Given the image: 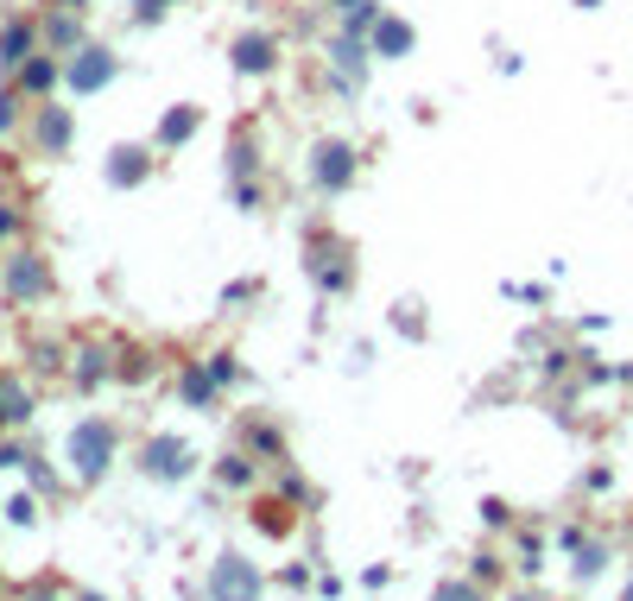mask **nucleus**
Listing matches in <instances>:
<instances>
[{
	"label": "nucleus",
	"mask_w": 633,
	"mask_h": 601,
	"mask_svg": "<svg viewBox=\"0 0 633 601\" xmlns=\"http://www.w3.org/2000/svg\"><path fill=\"white\" fill-rule=\"evenodd\" d=\"M108 450H114V430H108V425H83L70 437V456H76V469H83V476H101V469H108Z\"/></svg>",
	"instance_id": "nucleus-1"
},
{
	"label": "nucleus",
	"mask_w": 633,
	"mask_h": 601,
	"mask_svg": "<svg viewBox=\"0 0 633 601\" xmlns=\"http://www.w3.org/2000/svg\"><path fill=\"white\" fill-rule=\"evenodd\" d=\"M253 595H260V577H253L248 564L222 557V564H216V601H253Z\"/></svg>",
	"instance_id": "nucleus-2"
},
{
	"label": "nucleus",
	"mask_w": 633,
	"mask_h": 601,
	"mask_svg": "<svg viewBox=\"0 0 633 601\" xmlns=\"http://www.w3.org/2000/svg\"><path fill=\"white\" fill-rule=\"evenodd\" d=\"M108 76H114V57H108L101 45H83V51H76V64H70V89H101Z\"/></svg>",
	"instance_id": "nucleus-3"
},
{
	"label": "nucleus",
	"mask_w": 633,
	"mask_h": 601,
	"mask_svg": "<svg viewBox=\"0 0 633 601\" xmlns=\"http://www.w3.org/2000/svg\"><path fill=\"white\" fill-rule=\"evenodd\" d=\"M234 64H241V70H273V39H266V32H248V39H241V45H234Z\"/></svg>",
	"instance_id": "nucleus-4"
},
{
	"label": "nucleus",
	"mask_w": 633,
	"mask_h": 601,
	"mask_svg": "<svg viewBox=\"0 0 633 601\" xmlns=\"http://www.w3.org/2000/svg\"><path fill=\"white\" fill-rule=\"evenodd\" d=\"M349 172H354V152L349 146H324V152H317V177H324L329 190H336V184H349Z\"/></svg>",
	"instance_id": "nucleus-5"
},
{
	"label": "nucleus",
	"mask_w": 633,
	"mask_h": 601,
	"mask_svg": "<svg viewBox=\"0 0 633 601\" xmlns=\"http://www.w3.org/2000/svg\"><path fill=\"white\" fill-rule=\"evenodd\" d=\"M25 57H32V25H25V20H13L7 32H0V64L13 70V64H25Z\"/></svg>",
	"instance_id": "nucleus-6"
},
{
	"label": "nucleus",
	"mask_w": 633,
	"mask_h": 601,
	"mask_svg": "<svg viewBox=\"0 0 633 601\" xmlns=\"http://www.w3.org/2000/svg\"><path fill=\"white\" fill-rule=\"evenodd\" d=\"M374 51H380V57L412 51V25H405V20H374Z\"/></svg>",
	"instance_id": "nucleus-7"
},
{
	"label": "nucleus",
	"mask_w": 633,
	"mask_h": 601,
	"mask_svg": "<svg viewBox=\"0 0 633 601\" xmlns=\"http://www.w3.org/2000/svg\"><path fill=\"white\" fill-rule=\"evenodd\" d=\"M39 140H45V152H64L70 146V114H64V108H45V114H39Z\"/></svg>",
	"instance_id": "nucleus-8"
},
{
	"label": "nucleus",
	"mask_w": 633,
	"mask_h": 601,
	"mask_svg": "<svg viewBox=\"0 0 633 601\" xmlns=\"http://www.w3.org/2000/svg\"><path fill=\"white\" fill-rule=\"evenodd\" d=\"M39 285H45V273H39V260H13V266H7V292H13V298H32Z\"/></svg>",
	"instance_id": "nucleus-9"
},
{
	"label": "nucleus",
	"mask_w": 633,
	"mask_h": 601,
	"mask_svg": "<svg viewBox=\"0 0 633 601\" xmlns=\"http://www.w3.org/2000/svg\"><path fill=\"white\" fill-rule=\"evenodd\" d=\"M146 469H152V476H177V469H184V444L159 437V444L146 450Z\"/></svg>",
	"instance_id": "nucleus-10"
},
{
	"label": "nucleus",
	"mask_w": 633,
	"mask_h": 601,
	"mask_svg": "<svg viewBox=\"0 0 633 601\" xmlns=\"http://www.w3.org/2000/svg\"><path fill=\"white\" fill-rule=\"evenodd\" d=\"M184 133H197V108H172V114L159 121V146H177Z\"/></svg>",
	"instance_id": "nucleus-11"
},
{
	"label": "nucleus",
	"mask_w": 633,
	"mask_h": 601,
	"mask_svg": "<svg viewBox=\"0 0 633 601\" xmlns=\"http://www.w3.org/2000/svg\"><path fill=\"white\" fill-rule=\"evenodd\" d=\"M20 76H25V89L39 96V89H51V83H57V64H51V57H25Z\"/></svg>",
	"instance_id": "nucleus-12"
},
{
	"label": "nucleus",
	"mask_w": 633,
	"mask_h": 601,
	"mask_svg": "<svg viewBox=\"0 0 633 601\" xmlns=\"http://www.w3.org/2000/svg\"><path fill=\"white\" fill-rule=\"evenodd\" d=\"M13 418H25V393L13 380H0V425H13Z\"/></svg>",
	"instance_id": "nucleus-13"
},
{
	"label": "nucleus",
	"mask_w": 633,
	"mask_h": 601,
	"mask_svg": "<svg viewBox=\"0 0 633 601\" xmlns=\"http://www.w3.org/2000/svg\"><path fill=\"white\" fill-rule=\"evenodd\" d=\"M140 172H146V159H140V152H114V172H108V177H114V184H133Z\"/></svg>",
	"instance_id": "nucleus-14"
},
{
	"label": "nucleus",
	"mask_w": 633,
	"mask_h": 601,
	"mask_svg": "<svg viewBox=\"0 0 633 601\" xmlns=\"http://www.w3.org/2000/svg\"><path fill=\"white\" fill-rule=\"evenodd\" d=\"M45 39H51V45H76V20H70V13H64V20H51Z\"/></svg>",
	"instance_id": "nucleus-15"
},
{
	"label": "nucleus",
	"mask_w": 633,
	"mask_h": 601,
	"mask_svg": "<svg viewBox=\"0 0 633 601\" xmlns=\"http://www.w3.org/2000/svg\"><path fill=\"white\" fill-rule=\"evenodd\" d=\"M437 601H481L469 582H450V589H437Z\"/></svg>",
	"instance_id": "nucleus-16"
},
{
	"label": "nucleus",
	"mask_w": 633,
	"mask_h": 601,
	"mask_svg": "<svg viewBox=\"0 0 633 601\" xmlns=\"http://www.w3.org/2000/svg\"><path fill=\"white\" fill-rule=\"evenodd\" d=\"M7 228H13V216H7V209H0V234H7Z\"/></svg>",
	"instance_id": "nucleus-17"
},
{
	"label": "nucleus",
	"mask_w": 633,
	"mask_h": 601,
	"mask_svg": "<svg viewBox=\"0 0 633 601\" xmlns=\"http://www.w3.org/2000/svg\"><path fill=\"white\" fill-rule=\"evenodd\" d=\"M57 7H70V13H76V7H89V0H57Z\"/></svg>",
	"instance_id": "nucleus-18"
},
{
	"label": "nucleus",
	"mask_w": 633,
	"mask_h": 601,
	"mask_svg": "<svg viewBox=\"0 0 633 601\" xmlns=\"http://www.w3.org/2000/svg\"><path fill=\"white\" fill-rule=\"evenodd\" d=\"M83 601H96V595H83Z\"/></svg>",
	"instance_id": "nucleus-19"
},
{
	"label": "nucleus",
	"mask_w": 633,
	"mask_h": 601,
	"mask_svg": "<svg viewBox=\"0 0 633 601\" xmlns=\"http://www.w3.org/2000/svg\"><path fill=\"white\" fill-rule=\"evenodd\" d=\"M627 601H633V589H627Z\"/></svg>",
	"instance_id": "nucleus-20"
}]
</instances>
